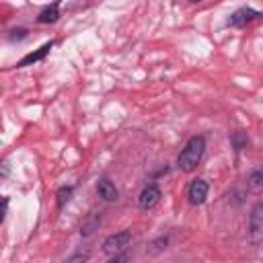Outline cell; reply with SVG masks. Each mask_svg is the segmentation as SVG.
<instances>
[{
  "instance_id": "16",
  "label": "cell",
  "mask_w": 263,
  "mask_h": 263,
  "mask_svg": "<svg viewBox=\"0 0 263 263\" xmlns=\"http://www.w3.org/2000/svg\"><path fill=\"white\" fill-rule=\"evenodd\" d=\"M127 259H129V253L125 251V253H119V255H113L107 263H127Z\"/></svg>"
},
{
  "instance_id": "11",
  "label": "cell",
  "mask_w": 263,
  "mask_h": 263,
  "mask_svg": "<svg viewBox=\"0 0 263 263\" xmlns=\"http://www.w3.org/2000/svg\"><path fill=\"white\" fill-rule=\"evenodd\" d=\"M230 144H232V148H234L236 152H240L242 148H247L249 138H247V134H245V132L236 129V132H232V134H230Z\"/></svg>"
},
{
  "instance_id": "10",
  "label": "cell",
  "mask_w": 263,
  "mask_h": 263,
  "mask_svg": "<svg viewBox=\"0 0 263 263\" xmlns=\"http://www.w3.org/2000/svg\"><path fill=\"white\" fill-rule=\"evenodd\" d=\"M60 18V4L58 2H53L51 6H45L41 12H39V16H37V21L41 23V25H45V23H55Z\"/></svg>"
},
{
  "instance_id": "12",
  "label": "cell",
  "mask_w": 263,
  "mask_h": 263,
  "mask_svg": "<svg viewBox=\"0 0 263 263\" xmlns=\"http://www.w3.org/2000/svg\"><path fill=\"white\" fill-rule=\"evenodd\" d=\"M99 222H101V218H99V216H90L86 222H82V226H80V234H82V236L92 234V232L99 228Z\"/></svg>"
},
{
  "instance_id": "14",
  "label": "cell",
  "mask_w": 263,
  "mask_h": 263,
  "mask_svg": "<svg viewBox=\"0 0 263 263\" xmlns=\"http://www.w3.org/2000/svg\"><path fill=\"white\" fill-rule=\"evenodd\" d=\"M88 257H90V251H88V249H80V251L72 253L64 263H86Z\"/></svg>"
},
{
  "instance_id": "7",
  "label": "cell",
  "mask_w": 263,
  "mask_h": 263,
  "mask_svg": "<svg viewBox=\"0 0 263 263\" xmlns=\"http://www.w3.org/2000/svg\"><path fill=\"white\" fill-rule=\"evenodd\" d=\"M97 193L105 199V201H115L117 197H119V191H117V187L109 181V179H101L99 183H97Z\"/></svg>"
},
{
  "instance_id": "3",
  "label": "cell",
  "mask_w": 263,
  "mask_h": 263,
  "mask_svg": "<svg viewBox=\"0 0 263 263\" xmlns=\"http://www.w3.org/2000/svg\"><path fill=\"white\" fill-rule=\"evenodd\" d=\"M249 232H251L253 242L263 240V201L255 203L253 210H251V216H249Z\"/></svg>"
},
{
  "instance_id": "9",
  "label": "cell",
  "mask_w": 263,
  "mask_h": 263,
  "mask_svg": "<svg viewBox=\"0 0 263 263\" xmlns=\"http://www.w3.org/2000/svg\"><path fill=\"white\" fill-rule=\"evenodd\" d=\"M51 41L49 43H45V45H41L37 51H33V53H27L18 64H16V68H25V66H31V64H35V62H39V60H43L47 53H49V49H51Z\"/></svg>"
},
{
  "instance_id": "13",
  "label": "cell",
  "mask_w": 263,
  "mask_h": 263,
  "mask_svg": "<svg viewBox=\"0 0 263 263\" xmlns=\"http://www.w3.org/2000/svg\"><path fill=\"white\" fill-rule=\"evenodd\" d=\"M166 245H168V236H158V238H154L150 245H148V253H160V251H164L166 249Z\"/></svg>"
},
{
  "instance_id": "1",
  "label": "cell",
  "mask_w": 263,
  "mask_h": 263,
  "mask_svg": "<svg viewBox=\"0 0 263 263\" xmlns=\"http://www.w3.org/2000/svg\"><path fill=\"white\" fill-rule=\"evenodd\" d=\"M203 150H205V138L203 136H193L187 140L185 148L181 150L177 162H179V168L185 171V173H191L197 168L201 156H203Z\"/></svg>"
},
{
  "instance_id": "2",
  "label": "cell",
  "mask_w": 263,
  "mask_h": 263,
  "mask_svg": "<svg viewBox=\"0 0 263 263\" xmlns=\"http://www.w3.org/2000/svg\"><path fill=\"white\" fill-rule=\"evenodd\" d=\"M129 240H132V232L129 230H121L117 234H111L103 240V253L107 255H119V253H125L127 247H129Z\"/></svg>"
},
{
  "instance_id": "15",
  "label": "cell",
  "mask_w": 263,
  "mask_h": 263,
  "mask_svg": "<svg viewBox=\"0 0 263 263\" xmlns=\"http://www.w3.org/2000/svg\"><path fill=\"white\" fill-rule=\"evenodd\" d=\"M70 195H72V185H68V187H62L60 191H58V205L62 208L68 199H70Z\"/></svg>"
},
{
  "instance_id": "8",
  "label": "cell",
  "mask_w": 263,
  "mask_h": 263,
  "mask_svg": "<svg viewBox=\"0 0 263 263\" xmlns=\"http://www.w3.org/2000/svg\"><path fill=\"white\" fill-rule=\"evenodd\" d=\"M247 187L251 193H263V166H255L247 177Z\"/></svg>"
},
{
  "instance_id": "4",
  "label": "cell",
  "mask_w": 263,
  "mask_h": 263,
  "mask_svg": "<svg viewBox=\"0 0 263 263\" xmlns=\"http://www.w3.org/2000/svg\"><path fill=\"white\" fill-rule=\"evenodd\" d=\"M158 201H160V189H158L156 183H148V185L140 191V195H138V205H140L142 210H150V208H154Z\"/></svg>"
},
{
  "instance_id": "6",
  "label": "cell",
  "mask_w": 263,
  "mask_h": 263,
  "mask_svg": "<svg viewBox=\"0 0 263 263\" xmlns=\"http://www.w3.org/2000/svg\"><path fill=\"white\" fill-rule=\"evenodd\" d=\"M259 16H263L259 10H253L249 6H242L236 12H232V16L228 18V25H232V27H245L247 23H251V21H255Z\"/></svg>"
},
{
  "instance_id": "5",
  "label": "cell",
  "mask_w": 263,
  "mask_h": 263,
  "mask_svg": "<svg viewBox=\"0 0 263 263\" xmlns=\"http://www.w3.org/2000/svg\"><path fill=\"white\" fill-rule=\"evenodd\" d=\"M208 183L203 179H193L189 189H187V197H189V203L191 205H201L208 197Z\"/></svg>"
}]
</instances>
